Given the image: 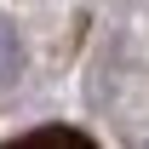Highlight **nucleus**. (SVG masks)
Here are the masks:
<instances>
[]
</instances>
